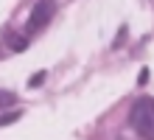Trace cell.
Wrapping results in <instances>:
<instances>
[{
    "instance_id": "cell-1",
    "label": "cell",
    "mask_w": 154,
    "mask_h": 140,
    "mask_svg": "<svg viewBox=\"0 0 154 140\" xmlns=\"http://www.w3.org/2000/svg\"><path fill=\"white\" fill-rule=\"evenodd\" d=\"M129 123L143 140H154V98L143 95L134 101V107L129 112Z\"/></svg>"
},
{
    "instance_id": "cell-6",
    "label": "cell",
    "mask_w": 154,
    "mask_h": 140,
    "mask_svg": "<svg viewBox=\"0 0 154 140\" xmlns=\"http://www.w3.org/2000/svg\"><path fill=\"white\" fill-rule=\"evenodd\" d=\"M42 81H45V73H37V76H34V79H31V87H39V84H42Z\"/></svg>"
},
{
    "instance_id": "cell-3",
    "label": "cell",
    "mask_w": 154,
    "mask_h": 140,
    "mask_svg": "<svg viewBox=\"0 0 154 140\" xmlns=\"http://www.w3.org/2000/svg\"><path fill=\"white\" fill-rule=\"evenodd\" d=\"M11 104H17V95L8 92V90H0V109H6V107H11Z\"/></svg>"
},
{
    "instance_id": "cell-2",
    "label": "cell",
    "mask_w": 154,
    "mask_h": 140,
    "mask_svg": "<svg viewBox=\"0 0 154 140\" xmlns=\"http://www.w3.org/2000/svg\"><path fill=\"white\" fill-rule=\"evenodd\" d=\"M53 11H56V0H37V6L31 8V17H28V31H42L51 23Z\"/></svg>"
},
{
    "instance_id": "cell-4",
    "label": "cell",
    "mask_w": 154,
    "mask_h": 140,
    "mask_svg": "<svg viewBox=\"0 0 154 140\" xmlns=\"http://www.w3.org/2000/svg\"><path fill=\"white\" fill-rule=\"evenodd\" d=\"M17 118H20V112H8V115H0V126H8V123H14Z\"/></svg>"
},
{
    "instance_id": "cell-5",
    "label": "cell",
    "mask_w": 154,
    "mask_h": 140,
    "mask_svg": "<svg viewBox=\"0 0 154 140\" xmlns=\"http://www.w3.org/2000/svg\"><path fill=\"white\" fill-rule=\"evenodd\" d=\"M11 48L14 51H25V48H28V39H25V36H17V39L11 42Z\"/></svg>"
}]
</instances>
